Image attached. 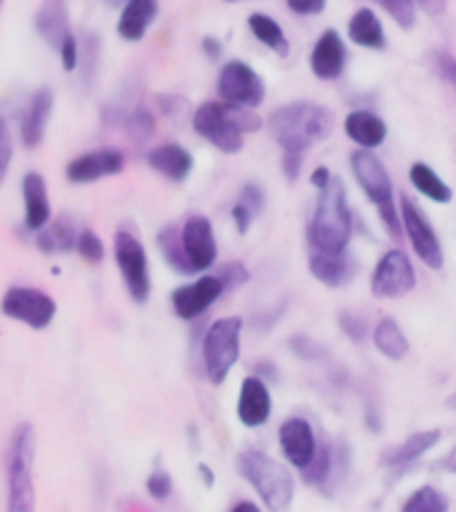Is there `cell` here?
<instances>
[{
  "instance_id": "cell-1",
  "label": "cell",
  "mask_w": 456,
  "mask_h": 512,
  "mask_svg": "<svg viewBox=\"0 0 456 512\" xmlns=\"http://www.w3.org/2000/svg\"><path fill=\"white\" fill-rule=\"evenodd\" d=\"M267 128L283 150V174L296 179L312 144L331 134V112L312 102L286 104L272 112Z\"/></svg>"
},
{
  "instance_id": "cell-2",
  "label": "cell",
  "mask_w": 456,
  "mask_h": 512,
  "mask_svg": "<svg viewBox=\"0 0 456 512\" xmlns=\"http://www.w3.org/2000/svg\"><path fill=\"white\" fill-rule=\"evenodd\" d=\"M352 238V214L347 206V192L342 179L331 176V182L320 190L318 206L307 224L310 251L320 254H342Z\"/></svg>"
},
{
  "instance_id": "cell-3",
  "label": "cell",
  "mask_w": 456,
  "mask_h": 512,
  "mask_svg": "<svg viewBox=\"0 0 456 512\" xmlns=\"http://www.w3.org/2000/svg\"><path fill=\"white\" fill-rule=\"evenodd\" d=\"M238 472L256 488L270 512H286L294 502V478L270 454L248 448L238 456Z\"/></svg>"
},
{
  "instance_id": "cell-4",
  "label": "cell",
  "mask_w": 456,
  "mask_h": 512,
  "mask_svg": "<svg viewBox=\"0 0 456 512\" xmlns=\"http://www.w3.org/2000/svg\"><path fill=\"white\" fill-rule=\"evenodd\" d=\"M352 174H355V182L360 184V190L366 192V198L379 208V216H382L384 227L390 232L392 238H400V230H403V222H400L398 208H395V190H392L390 174L379 158H376L374 150H360L352 152L350 158Z\"/></svg>"
},
{
  "instance_id": "cell-5",
  "label": "cell",
  "mask_w": 456,
  "mask_h": 512,
  "mask_svg": "<svg viewBox=\"0 0 456 512\" xmlns=\"http://www.w3.org/2000/svg\"><path fill=\"white\" fill-rule=\"evenodd\" d=\"M32 459H35V432L30 424H22L16 427L8 448V512H35Z\"/></svg>"
},
{
  "instance_id": "cell-6",
  "label": "cell",
  "mask_w": 456,
  "mask_h": 512,
  "mask_svg": "<svg viewBox=\"0 0 456 512\" xmlns=\"http://www.w3.org/2000/svg\"><path fill=\"white\" fill-rule=\"evenodd\" d=\"M240 318H219L211 323L203 339V366L211 384H222L240 358Z\"/></svg>"
},
{
  "instance_id": "cell-7",
  "label": "cell",
  "mask_w": 456,
  "mask_h": 512,
  "mask_svg": "<svg viewBox=\"0 0 456 512\" xmlns=\"http://www.w3.org/2000/svg\"><path fill=\"white\" fill-rule=\"evenodd\" d=\"M192 128L198 131L206 142H211L216 150L235 155L243 150V128L238 123V115L224 102H203L192 115Z\"/></svg>"
},
{
  "instance_id": "cell-8",
  "label": "cell",
  "mask_w": 456,
  "mask_h": 512,
  "mask_svg": "<svg viewBox=\"0 0 456 512\" xmlns=\"http://www.w3.org/2000/svg\"><path fill=\"white\" fill-rule=\"evenodd\" d=\"M216 88H219V99L232 110H256L264 102V94H267L259 72L251 64L240 62V59H232V62L224 64L222 72H219V80H216Z\"/></svg>"
},
{
  "instance_id": "cell-9",
  "label": "cell",
  "mask_w": 456,
  "mask_h": 512,
  "mask_svg": "<svg viewBox=\"0 0 456 512\" xmlns=\"http://www.w3.org/2000/svg\"><path fill=\"white\" fill-rule=\"evenodd\" d=\"M115 262L120 267L123 283H126L128 294L134 302H147L150 299V262H147V251L139 243L136 235L120 230L115 235Z\"/></svg>"
},
{
  "instance_id": "cell-10",
  "label": "cell",
  "mask_w": 456,
  "mask_h": 512,
  "mask_svg": "<svg viewBox=\"0 0 456 512\" xmlns=\"http://www.w3.org/2000/svg\"><path fill=\"white\" fill-rule=\"evenodd\" d=\"M400 222H403V230H406L416 256L430 270H440L443 267V246H440L438 232L430 224V219L424 216L422 208L416 206L408 195H400Z\"/></svg>"
},
{
  "instance_id": "cell-11",
  "label": "cell",
  "mask_w": 456,
  "mask_h": 512,
  "mask_svg": "<svg viewBox=\"0 0 456 512\" xmlns=\"http://www.w3.org/2000/svg\"><path fill=\"white\" fill-rule=\"evenodd\" d=\"M0 310H3L6 318L19 320L24 326L38 328L40 331V328H48V323L54 320L56 302L46 291H40V288L16 286L6 291L3 302H0Z\"/></svg>"
},
{
  "instance_id": "cell-12",
  "label": "cell",
  "mask_w": 456,
  "mask_h": 512,
  "mask_svg": "<svg viewBox=\"0 0 456 512\" xmlns=\"http://www.w3.org/2000/svg\"><path fill=\"white\" fill-rule=\"evenodd\" d=\"M416 272L414 264L400 248H392L379 259L374 275H371V294L376 299H400L408 291H414Z\"/></svg>"
},
{
  "instance_id": "cell-13",
  "label": "cell",
  "mask_w": 456,
  "mask_h": 512,
  "mask_svg": "<svg viewBox=\"0 0 456 512\" xmlns=\"http://www.w3.org/2000/svg\"><path fill=\"white\" fill-rule=\"evenodd\" d=\"M222 294V280L216 278V275H203V278L192 280L187 286L176 288L174 294H171V304H174V312L179 318L195 320L206 310H211L216 299H222Z\"/></svg>"
},
{
  "instance_id": "cell-14",
  "label": "cell",
  "mask_w": 456,
  "mask_h": 512,
  "mask_svg": "<svg viewBox=\"0 0 456 512\" xmlns=\"http://www.w3.org/2000/svg\"><path fill=\"white\" fill-rule=\"evenodd\" d=\"M182 246L195 272H206L214 267L219 251H216L214 227L206 216L195 214L182 224Z\"/></svg>"
},
{
  "instance_id": "cell-15",
  "label": "cell",
  "mask_w": 456,
  "mask_h": 512,
  "mask_svg": "<svg viewBox=\"0 0 456 512\" xmlns=\"http://www.w3.org/2000/svg\"><path fill=\"white\" fill-rule=\"evenodd\" d=\"M126 166V155L115 147H102V150L86 152V155H78L67 166V179L72 184H91L99 182L104 176H115L123 171Z\"/></svg>"
},
{
  "instance_id": "cell-16",
  "label": "cell",
  "mask_w": 456,
  "mask_h": 512,
  "mask_svg": "<svg viewBox=\"0 0 456 512\" xmlns=\"http://www.w3.org/2000/svg\"><path fill=\"white\" fill-rule=\"evenodd\" d=\"M278 443L288 462L294 464V467H299V470L307 467L312 456H315V451H318L315 432H312L310 422L302 419V416H291V419H286V422L280 424Z\"/></svg>"
},
{
  "instance_id": "cell-17",
  "label": "cell",
  "mask_w": 456,
  "mask_h": 512,
  "mask_svg": "<svg viewBox=\"0 0 456 512\" xmlns=\"http://www.w3.org/2000/svg\"><path fill=\"white\" fill-rule=\"evenodd\" d=\"M344 64H347V46L342 35L336 30L320 32L310 54L312 75L320 80H336L344 72Z\"/></svg>"
},
{
  "instance_id": "cell-18",
  "label": "cell",
  "mask_w": 456,
  "mask_h": 512,
  "mask_svg": "<svg viewBox=\"0 0 456 512\" xmlns=\"http://www.w3.org/2000/svg\"><path fill=\"white\" fill-rule=\"evenodd\" d=\"M272 414L270 387L259 376H248L238 392V419L243 427H262Z\"/></svg>"
},
{
  "instance_id": "cell-19",
  "label": "cell",
  "mask_w": 456,
  "mask_h": 512,
  "mask_svg": "<svg viewBox=\"0 0 456 512\" xmlns=\"http://www.w3.org/2000/svg\"><path fill=\"white\" fill-rule=\"evenodd\" d=\"M24 195V227L32 232H40L51 222V200H48L46 179L35 171L22 179Z\"/></svg>"
},
{
  "instance_id": "cell-20",
  "label": "cell",
  "mask_w": 456,
  "mask_h": 512,
  "mask_svg": "<svg viewBox=\"0 0 456 512\" xmlns=\"http://www.w3.org/2000/svg\"><path fill=\"white\" fill-rule=\"evenodd\" d=\"M54 110V91L51 88H40L35 91L22 115V142L24 147H38L46 136L48 118Z\"/></svg>"
},
{
  "instance_id": "cell-21",
  "label": "cell",
  "mask_w": 456,
  "mask_h": 512,
  "mask_svg": "<svg viewBox=\"0 0 456 512\" xmlns=\"http://www.w3.org/2000/svg\"><path fill=\"white\" fill-rule=\"evenodd\" d=\"M158 16V0H126L120 8L118 35L126 43H139Z\"/></svg>"
},
{
  "instance_id": "cell-22",
  "label": "cell",
  "mask_w": 456,
  "mask_h": 512,
  "mask_svg": "<svg viewBox=\"0 0 456 512\" xmlns=\"http://www.w3.org/2000/svg\"><path fill=\"white\" fill-rule=\"evenodd\" d=\"M147 163L152 171H158L160 176H166L171 182H184L192 171V155L190 150H184L182 144H160L155 150L147 152Z\"/></svg>"
},
{
  "instance_id": "cell-23",
  "label": "cell",
  "mask_w": 456,
  "mask_h": 512,
  "mask_svg": "<svg viewBox=\"0 0 456 512\" xmlns=\"http://www.w3.org/2000/svg\"><path fill=\"white\" fill-rule=\"evenodd\" d=\"M344 134L350 136L352 142L366 150H374L387 139V126L379 115L368 110H355L344 118Z\"/></svg>"
},
{
  "instance_id": "cell-24",
  "label": "cell",
  "mask_w": 456,
  "mask_h": 512,
  "mask_svg": "<svg viewBox=\"0 0 456 512\" xmlns=\"http://www.w3.org/2000/svg\"><path fill=\"white\" fill-rule=\"evenodd\" d=\"M35 30L48 46H54L59 51V46L64 43V38L70 35V22H67V6L64 0H43V6L35 14Z\"/></svg>"
},
{
  "instance_id": "cell-25",
  "label": "cell",
  "mask_w": 456,
  "mask_h": 512,
  "mask_svg": "<svg viewBox=\"0 0 456 512\" xmlns=\"http://www.w3.org/2000/svg\"><path fill=\"white\" fill-rule=\"evenodd\" d=\"M347 35L355 46L371 48V51H384L387 46V35L379 22V16L371 8H358L347 22Z\"/></svg>"
},
{
  "instance_id": "cell-26",
  "label": "cell",
  "mask_w": 456,
  "mask_h": 512,
  "mask_svg": "<svg viewBox=\"0 0 456 512\" xmlns=\"http://www.w3.org/2000/svg\"><path fill=\"white\" fill-rule=\"evenodd\" d=\"M310 272L323 283V286L339 288L347 280H352V262L347 251L342 254H320L310 251Z\"/></svg>"
},
{
  "instance_id": "cell-27",
  "label": "cell",
  "mask_w": 456,
  "mask_h": 512,
  "mask_svg": "<svg viewBox=\"0 0 456 512\" xmlns=\"http://www.w3.org/2000/svg\"><path fill=\"white\" fill-rule=\"evenodd\" d=\"M374 347L387 360H403L408 355V339L392 318H382L374 328Z\"/></svg>"
},
{
  "instance_id": "cell-28",
  "label": "cell",
  "mask_w": 456,
  "mask_h": 512,
  "mask_svg": "<svg viewBox=\"0 0 456 512\" xmlns=\"http://www.w3.org/2000/svg\"><path fill=\"white\" fill-rule=\"evenodd\" d=\"M440 440V430H424V432H414L411 438H406L400 446H395L390 454L384 456V462L387 464H408L424 456L430 448L438 446Z\"/></svg>"
},
{
  "instance_id": "cell-29",
  "label": "cell",
  "mask_w": 456,
  "mask_h": 512,
  "mask_svg": "<svg viewBox=\"0 0 456 512\" xmlns=\"http://www.w3.org/2000/svg\"><path fill=\"white\" fill-rule=\"evenodd\" d=\"M248 30L254 35L262 46L272 48L275 54H288V40H286V32L280 27L270 14H262V11H256V14L248 16Z\"/></svg>"
},
{
  "instance_id": "cell-30",
  "label": "cell",
  "mask_w": 456,
  "mask_h": 512,
  "mask_svg": "<svg viewBox=\"0 0 456 512\" xmlns=\"http://www.w3.org/2000/svg\"><path fill=\"white\" fill-rule=\"evenodd\" d=\"M408 179H411L416 190L422 192L424 198L435 200V203H448V200L454 198L451 187L427 163H414V166L408 168Z\"/></svg>"
},
{
  "instance_id": "cell-31",
  "label": "cell",
  "mask_w": 456,
  "mask_h": 512,
  "mask_svg": "<svg viewBox=\"0 0 456 512\" xmlns=\"http://www.w3.org/2000/svg\"><path fill=\"white\" fill-rule=\"evenodd\" d=\"M158 246L166 256V262L174 267L176 272H182V275H192V264L184 254V246H182V230H176V227H166V230H160L158 235Z\"/></svg>"
},
{
  "instance_id": "cell-32",
  "label": "cell",
  "mask_w": 456,
  "mask_h": 512,
  "mask_svg": "<svg viewBox=\"0 0 456 512\" xmlns=\"http://www.w3.org/2000/svg\"><path fill=\"white\" fill-rule=\"evenodd\" d=\"M38 246L46 251V254H54V251H72L78 246V232L72 230V224L64 219V222H56L51 227H43L38 235Z\"/></svg>"
},
{
  "instance_id": "cell-33",
  "label": "cell",
  "mask_w": 456,
  "mask_h": 512,
  "mask_svg": "<svg viewBox=\"0 0 456 512\" xmlns=\"http://www.w3.org/2000/svg\"><path fill=\"white\" fill-rule=\"evenodd\" d=\"M400 512H448V499L440 494L438 488L422 486L408 496Z\"/></svg>"
},
{
  "instance_id": "cell-34",
  "label": "cell",
  "mask_w": 456,
  "mask_h": 512,
  "mask_svg": "<svg viewBox=\"0 0 456 512\" xmlns=\"http://www.w3.org/2000/svg\"><path fill=\"white\" fill-rule=\"evenodd\" d=\"M328 472H331V446L318 443V451L310 459V464L302 467V478L307 483H312V486H318V483H323L328 478Z\"/></svg>"
},
{
  "instance_id": "cell-35",
  "label": "cell",
  "mask_w": 456,
  "mask_h": 512,
  "mask_svg": "<svg viewBox=\"0 0 456 512\" xmlns=\"http://www.w3.org/2000/svg\"><path fill=\"white\" fill-rule=\"evenodd\" d=\"M398 22V27L408 30L416 22V0H374Z\"/></svg>"
},
{
  "instance_id": "cell-36",
  "label": "cell",
  "mask_w": 456,
  "mask_h": 512,
  "mask_svg": "<svg viewBox=\"0 0 456 512\" xmlns=\"http://www.w3.org/2000/svg\"><path fill=\"white\" fill-rule=\"evenodd\" d=\"M75 248H78V254L91 264L102 262V259H104V243L94 230H80L78 232V246H75Z\"/></svg>"
},
{
  "instance_id": "cell-37",
  "label": "cell",
  "mask_w": 456,
  "mask_h": 512,
  "mask_svg": "<svg viewBox=\"0 0 456 512\" xmlns=\"http://www.w3.org/2000/svg\"><path fill=\"white\" fill-rule=\"evenodd\" d=\"M152 128H155V120L147 110H136L131 112V118L126 120V131L128 136L134 139V142H144V139H150Z\"/></svg>"
},
{
  "instance_id": "cell-38",
  "label": "cell",
  "mask_w": 456,
  "mask_h": 512,
  "mask_svg": "<svg viewBox=\"0 0 456 512\" xmlns=\"http://www.w3.org/2000/svg\"><path fill=\"white\" fill-rule=\"evenodd\" d=\"M216 278L222 280L224 294H227V291H235V288L246 286L248 270L240 262H227V264H222V270H219V275H216Z\"/></svg>"
},
{
  "instance_id": "cell-39",
  "label": "cell",
  "mask_w": 456,
  "mask_h": 512,
  "mask_svg": "<svg viewBox=\"0 0 456 512\" xmlns=\"http://www.w3.org/2000/svg\"><path fill=\"white\" fill-rule=\"evenodd\" d=\"M11 155H14V142H11V131H8L6 120L0 118V184L6 179L8 166H11Z\"/></svg>"
},
{
  "instance_id": "cell-40",
  "label": "cell",
  "mask_w": 456,
  "mask_h": 512,
  "mask_svg": "<svg viewBox=\"0 0 456 512\" xmlns=\"http://www.w3.org/2000/svg\"><path fill=\"white\" fill-rule=\"evenodd\" d=\"M171 488H174V483H171V475H168L166 470H155L147 478V491H150V496H155V499H166L168 494H171Z\"/></svg>"
},
{
  "instance_id": "cell-41",
  "label": "cell",
  "mask_w": 456,
  "mask_h": 512,
  "mask_svg": "<svg viewBox=\"0 0 456 512\" xmlns=\"http://www.w3.org/2000/svg\"><path fill=\"white\" fill-rule=\"evenodd\" d=\"M59 56H62V67L67 72H72L75 70V67H78V62H80V46H78V38H75V35H67V38H64V43L62 46H59Z\"/></svg>"
},
{
  "instance_id": "cell-42",
  "label": "cell",
  "mask_w": 456,
  "mask_h": 512,
  "mask_svg": "<svg viewBox=\"0 0 456 512\" xmlns=\"http://www.w3.org/2000/svg\"><path fill=\"white\" fill-rule=\"evenodd\" d=\"M240 203L251 208L254 214H259L264 208V190L259 184H246V187L240 190Z\"/></svg>"
},
{
  "instance_id": "cell-43",
  "label": "cell",
  "mask_w": 456,
  "mask_h": 512,
  "mask_svg": "<svg viewBox=\"0 0 456 512\" xmlns=\"http://www.w3.org/2000/svg\"><path fill=\"white\" fill-rule=\"evenodd\" d=\"M328 0H286V6L299 16H315L323 14V8H326Z\"/></svg>"
},
{
  "instance_id": "cell-44",
  "label": "cell",
  "mask_w": 456,
  "mask_h": 512,
  "mask_svg": "<svg viewBox=\"0 0 456 512\" xmlns=\"http://www.w3.org/2000/svg\"><path fill=\"white\" fill-rule=\"evenodd\" d=\"M254 211H251V208L248 206H243V203H235V206H232V219H235V227H238V232L240 235H246L248 230H251V222H254Z\"/></svg>"
},
{
  "instance_id": "cell-45",
  "label": "cell",
  "mask_w": 456,
  "mask_h": 512,
  "mask_svg": "<svg viewBox=\"0 0 456 512\" xmlns=\"http://www.w3.org/2000/svg\"><path fill=\"white\" fill-rule=\"evenodd\" d=\"M435 67H438L440 75H443V78H446L456 91V56L438 54V56H435Z\"/></svg>"
},
{
  "instance_id": "cell-46",
  "label": "cell",
  "mask_w": 456,
  "mask_h": 512,
  "mask_svg": "<svg viewBox=\"0 0 456 512\" xmlns=\"http://www.w3.org/2000/svg\"><path fill=\"white\" fill-rule=\"evenodd\" d=\"M310 182H312V187H318V190H323V187H326V184L331 182V171H328L326 166L315 168V171H312V176H310Z\"/></svg>"
},
{
  "instance_id": "cell-47",
  "label": "cell",
  "mask_w": 456,
  "mask_h": 512,
  "mask_svg": "<svg viewBox=\"0 0 456 512\" xmlns=\"http://www.w3.org/2000/svg\"><path fill=\"white\" fill-rule=\"evenodd\" d=\"M416 6H422L427 14H443L446 0H416Z\"/></svg>"
},
{
  "instance_id": "cell-48",
  "label": "cell",
  "mask_w": 456,
  "mask_h": 512,
  "mask_svg": "<svg viewBox=\"0 0 456 512\" xmlns=\"http://www.w3.org/2000/svg\"><path fill=\"white\" fill-rule=\"evenodd\" d=\"M203 51H206L211 59H219V56H222V43L216 38H203Z\"/></svg>"
},
{
  "instance_id": "cell-49",
  "label": "cell",
  "mask_w": 456,
  "mask_h": 512,
  "mask_svg": "<svg viewBox=\"0 0 456 512\" xmlns=\"http://www.w3.org/2000/svg\"><path fill=\"white\" fill-rule=\"evenodd\" d=\"M232 512H262V510H259L254 502H238L235 507H232Z\"/></svg>"
},
{
  "instance_id": "cell-50",
  "label": "cell",
  "mask_w": 456,
  "mask_h": 512,
  "mask_svg": "<svg viewBox=\"0 0 456 512\" xmlns=\"http://www.w3.org/2000/svg\"><path fill=\"white\" fill-rule=\"evenodd\" d=\"M200 472H203V478H206V483H208V486H211V483H214V475H211V472H208L206 464H203V467H200Z\"/></svg>"
},
{
  "instance_id": "cell-51",
  "label": "cell",
  "mask_w": 456,
  "mask_h": 512,
  "mask_svg": "<svg viewBox=\"0 0 456 512\" xmlns=\"http://www.w3.org/2000/svg\"><path fill=\"white\" fill-rule=\"evenodd\" d=\"M448 408H456V392L448 398Z\"/></svg>"
},
{
  "instance_id": "cell-52",
  "label": "cell",
  "mask_w": 456,
  "mask_h": 512,
  "mask_svg": "<svg viewBox=\"0 0 456 512\" xmlns=\"http://www.w3.org/2000/svg\"><path fill=\"white\" fill-rule=\"evenodd\" d=\"M107 3H110V6H123L126 0H107Z\"/></svg>"
},
{
  "instance_id": "cell-53",
  "label": "cell",
  "mask_w": 456,
  "mask_h": 512,
  "mask_svg": "<svg viewBox=\"0 0 456 512\" xmlns=\"http://www.w3.org/2000/svg\"><path fill=\"white\" fill-rule=\"evenodd\" d=\"M224 3H240V0H224Z\"/></svg>"
}]
</instances>
